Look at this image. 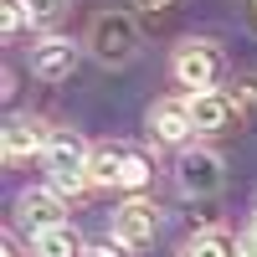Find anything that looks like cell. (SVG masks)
Here are the masks:
<instances>
[{
    "label": "cell",
    "instance_id": "obj_18",
    "mask_svg": "<svg viewBox=\"0 0 257 257\" xmlns=\"http://www.w3.org/2000/svg\"><path fill=\"white\" fill-rule=\"evenodd\" d=\"M134 11H149V16H175L180 0H134Z\"/></svg>",
    "mask_w": 257,
    "mask_h": 257
},
{
    "label": "cell",
    "instance_id": "obj_5",
    "mask_svg": "<svg viewBox=\"0 0 257 257\" xmlns=\"http://www.w3.org/2000/svg\"><path fill=\"white\" fill-rule=\"evenodd\" d=\"M175 175H180V190H185V196H216V190L226 185V165H221L216 149L201 144V149H185V155H180Z\"/></svg>",
    "mask_w": 257,
    "mask_h": 257
},
{
    "label": "cell",
    "instance_id": "obj_8",
    "mask_svg": "<svg viewBox=\"0 0 257 257\" xmlns=\"http://www.w3.org/2000/svg\"><path fill=\"white\" fill-rule=\"evenodd\" d=\"M72 67H77V41L72 36H41L31 47V72L36 77L57 82V77H67Z\"/></svg>",
    "mask_w": 257,
    "mask_h": 257
},
{
    "label": "cell",
    "instance_id": "obj_22",
    "mask_svg": "<svg viewBox=\"0 0 257 257\" xmlns=\"http://www.w3.org/2000/svg\"><path fill=\"white\" fill-rule=\"evenodd\" d=\"M0 257H16V242L11 237H0Z\"/></svg>",
    "mask_w": 257,
    "mask_h": 257
},
{
    "label": "cell",
    "instance_id": "obj_10",
    "mask_svg": "<svg viewBox=\"0 0 257 257\" xmlns=\"http://www.w3.org/2000/svg\"><path fill=\"white\" fill-rule=\"evenodd\" d=\"M185 108H190V123H196V134H216V128L237 113L231 108V98L216 93V88H206V93H185Z\"/></svg>",
    "mask_w": 257,
    "mask_h": 257
},
{
    "label": "cell",
    "instance_id": "obj_20",
    "mask_svg": "<svg viewBox=\"0 0 257 257\" xmlns=\"http://www.w3.org/2000/svg\"><path fill=\"white\" fill-rule=\"evenodd\" d=\"M242 257H257V221L242 231Z\"/></svg>",
    "mask_w": 257,
    "mask_h": 257
},
{
    "label": "cell",
    "instance_id": "obj_23",
    "mask_svg": "<svg viewBox=\"0 0 257 257\" xmlns=\"http://www.w3.org/2000/svg\"><path fill=\"white\" fill-rule=\"evenodd\" d=\"M252 26H257V0H252Z\"/></svg>",
    "mask_w": 257,
    "mask_h": 257
},
{
    "label": "cell",
    "instance_id": "obj_17",
    "mask_svg": "<svg viewBox=\"0 0 257 257\" xmlns=\"http://www.w3.org/2000/svg\"><path fill=\"white\" fill-rule=\"evenodd\" d=\"M21 21H26V0H0V31L11 36Z\"/></svg>",
    "mask_w": 257,
    "mask_h": 257
},
{
    "label": "cell",
    "instance_id": "obj_21",
    "mask_svg": "<svg viewBox=\"0 0 257 257\" xmlns=\"http://www.w3.org/2000/svg\"><path fill=\"white\" fill-rule=\"evenodd\" d=\"M11 88H16V72H11V67H0V98H11Z\"/></svg>",
    "mask_w": 257,
    "mask_h": 257
},
{
    "label": "cell",
    "instance_id": "obj_11",
    "mask_svg": "<svg viewBox=\"0 0 257 257\" xmlns=\"http://www.w3.org/2000/svg\"><path fill=\"white\" fill-rule=\"evenodd\" d=\"M82 237L72 226H47V231H31V257H82Z\"/></svg>",
    "mask_w": 257,
    "mask_h": 257
},
{
    "label": "cell",
    "instance_id": "obj_13",
    "mask_svg": "<svg viewBox=\"0 0 257 257\" xmlns=\"http://www.w3.org/2000/svg\"><path fill=\"white\" fill-rule=\"evenodd\" d=\"M237 252H242V242H231L226 231H216V226L196 231V237L185 242V257H237Z\"/></svg>",
    "mask_w": 257,
    "mask_h": 257
},
{
    "label": "cell",
    "instance_id": "obj_15",
    "mask_svg": "<svg viewBox=\"0 0 257 257\" xmlns=\"http://www.w3.org/2000/svg\"><path fill=\"white\" fill-rule=\"evenodd\" d=\"M149 185V160L139 155V149H128V165H123V185L118 190H144Z\"/></svg>",
    "mask_w": 257,
    "mask_h": 257
},
{
    "label": "cell",
    "instance_id": "obj_9",
    "mask_svg": "<svg viewBox=\"0 0 257 257\" xmlns=\"http://www.w3.org/2000/svg\"><path fill=\"white\" fill-rule=\"evenodd\" d=\"M196 134V123H190V108L175 98H160L155 108H149V139L155 144H185Z\"/></svg>",
    "mask_w": 257,
    "mask_h": 257
},
{
    "label": "cell",
    "instance_id": "obj_2",
    "mask_svg": "<svg viewBox=\"0 0 257 257\" xmlns=\"http://www.w3.org/2000/svg\"><path fill=\"white\" fill-rule=\"evenodd\" d=\"M88 52L103 62V67H123L128 57L139 52V26L128 11H103L88 26Z\"/></svg>",
    "mask_w": 257,
    "mask_h": 257
},
{
    "label": "cell",
    "instance_id": "obj_4",
    "mask_svg": "<svg viewBox=\"0 0 257 257\" xmlns=\"http://www.w3.org/2000/svg\"><path fill=\"white\" fill-rule=\"evenodd\" d=\"M160 226H165V211L155 206V201H123L118 211H113V242H123V247H149L160 237Z\"/></svg>",
    "mask_w": 257,
    "mask_h": 257
},
{
    "label": "cell",
    "instance_id": "obj_14",
    "mask_svg": "<svg viewBox=\"0 0 257 257\" xmlns=\"http://www.w3.org/2000/svg\"><path fill=\"white\" fill-rule=\"evenodd\" d=\"M226 98H231V108H237V113H252L257 108V77H231V88H226Z\"/></svg>",
    "mask_w": 257,
    "mask_h": 257
},
{
    "label": "cell",
    "instance_id": "obj_19",
    "mask_svg": "<svg viewBox=\"0 0 257 257\" xmlns=\"http://www.w3.org/2000/svg\"><path fill=\"white\" fill-rule=\"evenodd\" d=\"M82 257H123V242H93Z\"/></svg>",
    "mask_w": 257,
    "mask_h": 257
},
{
    "label": "cell",
    "instance_id": "obj_16",
    "mask_svg": "<svg viewBox=\"0 0 257 257\" xmlns=\"http://www.w3.org/2000/svg\"><path fill=\"white\" fill-rule=\"evenodd\" d=\"M62 11H67V0H26V21H36V26L41 21H57Z\"/></svg>",
    "mask_w": 257,
    "mask_h": 257
},
{
    "label": "cell",
    "instance_id": "obj_6",
    "mask_svg": "<svg viewBox=\"0 0 257 257\" xmlns=\"http://www.w3.org/2000/svg\"><path fill=\"white\" fill-rule=\"evenodd\" d=\"M16 216L26 221L31 231H47V226H67V221H62L67 206H62V196H57L52 185H31V190L16 196Z\"/></svg>",
    "mask_w": 257,
    "mask_h": 257
},
{
    "label": "cell",
    "instance_id": "obj_12",
    "mask_svg": "<svg viewBox=\"0 0 257 257\" xmlns=\"http://www.w3.org/2000/svg\"><path fill=\"white\" fill-rule=\"evenodd\" d=\"M123 165H128V149L123 144H103V149H93L88 175H93V185H123Z\"/></svg>",
    "mask_w": 257,
    "mask_h": 257
},
{
    "label": "cell",
    "instance_id": "obj_7",
    "mask_svg": "<svg viewBox=\"0 0 257 257\" xmlns=\"http://www.w3.org/2000/svg\"><path fill=\"white\" fill-rule=\"evenodd\" d=\"M47 144H52V134L36 118H11L6 128H0V155H6L11 165L31 160V155H47Z\"/></svg>",
    "mask_w": 257,
    "mask_h": 257
},
{
    "label": "cell",
    "instance_id": "obj_1",
    "mask_svg": "<svg viewBox=\"0 0 257 257\" xmlns=\"http://www.w3.org/2000/svg\"><path fill=\"white\" fill-rule=\"evenodd\" d=\"M47 185L57 190V196H82V190L93 185V175H88V160H93V149H82V139L77 134H52V144H47Z\"/></svg>",
    "mask_w": 257,
    "mask_h": 257
},
{
    "label": "cell",
    "instance_id": "obj_3",
    "mask_svg": "<svg viewBox=\"0 0 257 257\" xmlns=\"http://www.w3.org/2000/svg\"><path fill=\"white\" fill-rule=\"evenodd\" d=\"M170 72H175L180 88L206 93V88H216V77H221V52L211 47V41H180V47H175V62H170Z\"/></svg>",
    "mask_w": 257,
    "mask_h": 257
}]
</instances>
